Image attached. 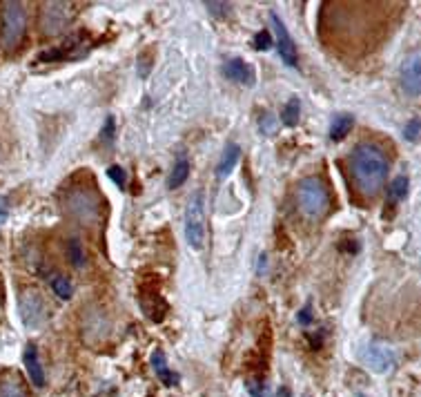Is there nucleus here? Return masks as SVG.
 <instances>
[{
	"mask_svg": "<svg viewBox=\"0 0 421 397\" xmlns=\"http://www.w3.org/2000/svg\"><path fill=\"white\" fill-rule=\"evenodd\" d=\"M408 188H410V181L408 177H397L393 183H390V188H388V197L393 199V201H401V199H406L408 197Z\"/></svg>",
	"mask_w": 421,
	"mask_h": 397,
	"instance_id": "obj_19",
	"label": "nucleus"
},
{
	"mask_svg": "<svg viewBox=\"0 0 421 397\" xmlns=\"http://www.w3.org/2000/svg\"><path fill=\"white\" fill-rule=\"evenodd\" d=\"M7 219V199L0 197V224Z\"/></svg>",
	"mask_w": 421,
	"mask_h": 397,
	"instance_id": "obj_28",
	"label": "nucleus"
},
{
	"mask_svg": "<svg viewBox=\"0 0 421 397\" xmlns=\"http://www.w3.org/2000/svg\"><path fill=\"white\" fill-rule=\"evenodd\" d=\"M270 25L274 29V38L272 43L274 47H277V52L281 56V61L286 63L288 67H292V70H297L299 67V54H297V43L292 41V36L288 32L286 23L281 21L277 12H270Z\"/></svg>",
	"mask_w": 421,
	"mask_h": 397,
	"instance_id": "obj_5",
	"label": "nucleus"
},
{
	"mask_svg": "<svg viewBox=\"0 0 421 397\" xmlns=\"http://www.w3.org/2000/svg\"><path fill=\"white\" fill-rule=\"evenodd\" d=\"M270 47H274L272 43V34L268 32V29H261V32L254 36V50H259V52H268Z\"/></svg>",
	"mask_w": 421,
	"mask_h": 397,
	"instance_id": "obj_22",
	"label": "nucleus"
},
{
	"mask_svg": "<svg viewBox=\"0 0 421 397\" xmlns=\"http://www.w3.org/2000/svg\"><path fill=\"white\" fill-rule=\"evenodd\" d=\"M74 18V12H70V5L65 3H47L43 7V18H41V25H43V32L45 34H58L70 25V21Z\"/></svg>",
	"mask_w": 421,
	"mask_h": 397,
	"instance_id": "obj_7",
	"label": "nucleus"
},
{
	"mask_svg": "<svg viewBox=\"0 0 421 397\" xmlns=\"http://www.w3.org/2000/svg\"><path fill=\"white\" fill-rule=\"evenodd\" d=\"M23 362H25L27 375H29V382H32L36 389H43V386H45V369H43L41 360H38V348H36V344H27V346H25Z\"/></svg>",
	"mask_w": 421,
	"mask_h": 397,
	"instance_id": "obj_12",
	"label": "nucleus"
},
{
	"mask_svg": "<svg viewBox=\"0 0 421 397\" xmlns=\"http://www.w3.org/2000/svg\"><path fill=\"white\" fill-rule=\"evenodd\" d=\"M67 255H70V261L74 268H85V250L78 239H72L70 244H67Z\"/></svg>",
	"mask_w": 421,
	"mask_h": 397,
	"instance_id": "obj_20",
	"label": "nucleus"
},
{
	"mask_svg": "<svg viewBox=\"0 0 421 397\" xmlns=\"http://www.w3.org/2000/svg\"><path fill=\"white\" fill-rule=\"evenodd\" d=\"M65 206H67V210L72 212V215H76L81 221H85V224H90V221L99 219L101 203H99V199L92 195V192H87V190L70 192L67 199H65Z\"/></svg>",
	"mask_w": 421,
	"mask_h": 397,
	"instance_id": "obj_6",
	"label": "nucleus"
},
{
	"mask_svg": "<svg viewBox=\"0 0 421 397\" xmlns=\"http://www.w3.org/2000/svg\"><path fill=\"white\" fill-rule=\"evenodd\" d=\"M21 315H23L25 326H29V328H36L45 322L47 306L43 302L41 293H36V290H25L21 297Z\"/></svg>",
	"mask_w": 421,
	"mask_h": 397,
	"instance_id": "obj_8",
	"label": "nucleus"
},
{
	"mask_svg": "<svg viewBox=\"0 0 421 397\" xmlns=\"http://www.w3.org/2000/svg\"><path fill=\"white\" fill-rule=\"evenodd\" d=\"M352 125H355V119H352V114H337L335 119H332V125H330V139L332 141H344Z\"/></svg>",
	"mask_w": 421,
	"mask_h": 397,
	"instance_id": "obj_15",
	"label": "nucleus"
},
{
	"mask_svg": "<svg viewBox=\"0 0 421 397\" xmlns=\"http://www.w3.org/2000/svg\"><path fill=\"white\" fill-rule=\"evenodd\" d=\"M401 87L413 99H417L421 92V56L417 52L410 54L404 67H401Z\"/></svg>",
	"mask_w": 421,
	"mask_h": 397,
	"instance_id": "obj_9",
	"label": "nucleus"
},
{
	"mask_svg": "<svg viewBox=\"0 0 421 397\" xmlns=\"http://www.w3.org/2000/svg\"><path fill=\"white\" fill-rule=\"evenodd\" d=\"M366 362L375 373H386L395 366V351L384 342H372L366 348Z\"/></svg>",
	"mask_w": 421,
	"mask_h": 397,
	"instance_id": "obj_10",
	"label": "nucleus"
},
{
	"mask_svg": "<svg viewBox=\"0 0 421 397\" xmlns=\"http://www.w3.org/2000/svg\"><path fill=\"white\" fill-rule=\"evenodd\" d=\"M299 114H301V101L295 96V99H290L286 105H283L281 119H283V123L288 125V128H295V125L299 123Z\"/></svg>",
	"mask_w": 421,
	"mask_h": 397,
	"instance_id": "obj_18",
	"label": "nucleus"
},
{
	"mask_svg": "<svg viewBox=\"0 0 421 397\" xmlns=\"http://www.w3.org/2000/svg\"><path fill=\"white\" fill-rule=\"evenodd\" d=\"M188 177H190V161L181 154V157L176 159L174 168H172V174H170V179H168V188L170 190H179L183 183L188 181Z\"/></svg>",
	"mask_w": 421,
	"mask_h": 397,
	"instance_id": "obj_16",
	"label": "nucleus"
},
{
	"mask_svg": "<svg viewBox=\"0 0 421 397\" xmlns=\"http://www.w3.org/2000/svg\"><path fill=\"white\" fill-rule=\"evenodd\" d=\"M107 177H110L116 183V186H119V190L127 188V172L121 166H112L110 170H107Z\"/></svg>",
	"mask_w": 421,
	"mask_h": 397,
	"instance_id": "obj_23",
	"label": "nucleus"
},
{
	"mask_svg": "<svg viewBox=\"0 0 421 397\" xmlns=\"http://www.w3.org/2000/svg\"><path fill=\"white\" fill-rule=\"evenodd\" d=\"M388 157L377 143H359L350 154V174L361 195L375 197L388 177Z\"/></svg>",
	"mask_w": 421,
	"mask_h": 397,
	"instance_id": "obj_1",
	"label": "nucleus"
},
{
	"mask_svg": "<svg viewBox=\"0 0 421 397\" xmlns=\"http://www.w3.org/2000/svg\"><path fill=\"white\" fill-rule=\"evenodd\" d=\"M152 366H154V373L159 375V380L165 384V386H179L181 377L172 373V369L168 366V357H165L163 351H154L152 355Z\"/></svg>",
	"mask_w": 421,
	"mask_h": 397,
	"instance_id": "obj_14",
	"label": "nucleus"
},
{
	"mask_svg": "<svg viewBox=\"0 0 421 397\" xmlns=\"http://www.w3.org/2000/svg\"><path fill=\"white\" fill-rule=\"evenodd\" d=\"M297 206L308 219H321L330 210L328 186L319 177H306L297 186Z\"/></svg>",
	"mask_w": 421,
	"mask_h": 397,
	"instance_id": "obj_2",
	"label": "nucleus"
},
{
	"mask_svg": "<svg viewBox=\"0 0 421 397\" xmlns=\"http://www.w3.org/2000/svg\"><path fill=\"white\" fill-rule=\"evenodd\" d=\"M297 319H299V324H301V326H308V324L312 322V315H310V304H306V306L301 308Z\"/></svg>",
	"mask_w": 421,
	"mask_h": 397,
	"instance_id": "obj_27",
	"label": "nucleus"
},
{
	"mask_svg": "<svg viewBox=\"0 0 421 397\" xmlns=\"http://www.w3.org/2000/svg\"><path fill=\"white\" fill-rule=\"evenodd\" d=\"M0 397H27V391L18 377H7L0 382Z\"/></svg>",
	"mask_w": 421,
	"mask_h": 397,
	"instance_id": "obj_17",
	"label": "nucleus"
},
{
	"mask_svg": "<svg viewBox=\"0 0 421 397\" xmlns=\"http://www.w3.org/2000/svg\"><path fill=\"white\" fill-rule=\"evenodd\" d=\"M205 9H208V12L212 14V16H217V18H225V16H230V5L228 3H205Z\"/></svg>",
	"mask_w": 421,
	"mask_h": 397,
	"instance_id": "obj_25",
	"label": "nucleus"
},
{
	"mask_svg": "<svg viewBox=\"0 0 421 397\" xmlns=\"http://www.w3.org/2000/svg\"><path fill=\"white\" fill-rule=\"evenodd\" d=\"M185 239L194 250L205 244V199L203 192H194L185 208Z\"/></svg>",
	"mask_w": 421,
	"mask_h": 397,
	"instance_id": "obj_3",
	"label": "nucleus"
},
{
	"mask_svg": "<svg viewBox=\"0 0 421 397\" xmlns=\"http://www.w3.org/2000/svg\"><path fill=\"white\" fill-rule=\"evenodd\" d=\"M52 290H54V293L61 297V299H70V297L74 295V284H72L67 277L56 275V277L52 279Z\"/></svg>",
	"mask_w": 421,
	"mask_h": 397,
	"instance_id": "obj_21",
	"label": "nucleus"
},
{
	"mask_svg": "<svg viewBox=\"0 0 421 397\" xmlns=\"http://www.w3.org/2000/svg\"><path fill=\"white\" fill-rule=\"evenodd\" d=\"M114 134H116V121H114V116H107L105 128L101 130V141H103V143H107V145H112V141H114Z\"/></svg>",
	"mask_w": 421,
	"mask_h": 397,
	"instance_id": "obj_24",
	"label": "nucleus"
},
{
	"mask_svg": "<svg viewBox=\"0 0 421 397\" xmlns=\"http://www.w3.org/2000/svg\"><path fill=\"white\" fill-rule=\"evenodd\" d=\"M241 159V148L237 143H228L225 145V150L221 154V161H219V166H217V177L219 179H225V177H230L232 170L237 168V163Z\"/></svg>",
	"mask_w": 421,
	"mask_h": 397,
	"instance_id": "obj_13",
	"label": "nucleus"
},
{
	"mask_svg": "<svg viewBox=\"0 0 421 397\" xmlns=\"http://www.w3.org/2000/svg\"><path fill=\"white\" fill-rule=\"evenodd\" d=\"M223 74H225V79L237 85L254 87V83H257V72H254V67L248 61H243V58H230V61L223 65Z\"/></svg>",
	"mask_w": 421,
	"mask_h": 397,
	"instance_id": "obj_11",
	"label": "nucleus"
},
{
	"mask_svg": "<svg viewBox=\"0 0 421 397\" xmlns=\"http://www.w3.org/2000/svg\"><path fill=\"white\" fill-rule=\"evenodd\" d=\"M27 29V12L23 3H5L3 5V45L7 50L21 45Z\"/></svg>",
	"mask_w": 421,
	"mask_h": 397,
	"instance_id": "obj_4",
	"label": "nucleus"
},
{
	"mask_svg": "<svg viewBox=\"0 0 421 397\" xmlns=\"http://www.w3.org/2000/svg\"><path fill=\"white\" fill-rule=\"evenodd\" d=\"M419 130H421V121H419V119H410V121L404 125V137H406L410 143H415L417 137H419Z\"/></svg>",
	"mask_w": 421,
	"mask_h": 397,
	"instance_id": "obj_26",
	"label": "nucleus"
}]
</instances>
